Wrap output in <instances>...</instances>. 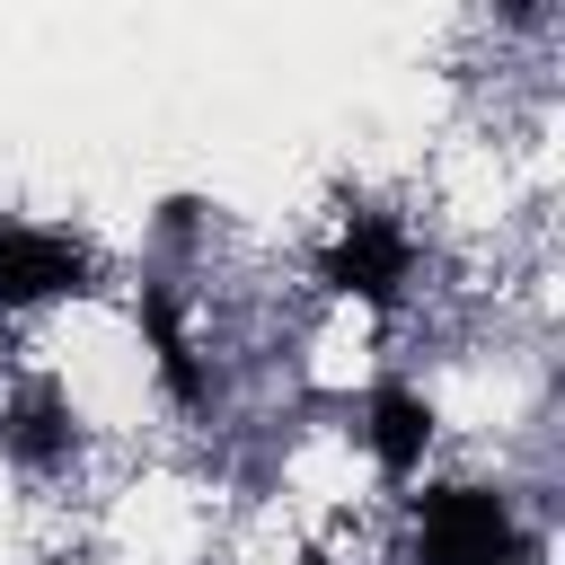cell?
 Instances as JSON below:
<instances>
[{
    "label": "cell",
    "mask_w": 565,
    "mask_h": 565,
    "mask_svg": "<svg viewBox=\"0 0 565 565\" xmlns=\"http://www.w3.org/2000/svg\"><path fill=\"white\" fill-rule=\"evenodd\" d=\"M327 282L353 291V300H397V282H406V230L388 212H353L335 230V247H327Z\"/></svg>",
    "instance_id": "cell-3"
},
{
    "label": "cell",
    "mask_w": 565,
    "mask_h": 565,
    "mask_svg": "<svg viewBox=\"0 0 565 565\" xmlns=\"http://www.w3.org/2000/svg\"><path fill=\"white\" fill-rule=\"evenodd\" d=\"M62 291H88V256L53 230H18L0 221V309H26V300H62Z\"/></svg>",
    "instance_id": "cell-2"
},
{
    "label": "cell",
    "mask_w": 565,
    "mask_h": 565,
    "mask_svg": "<svg viewBox=\"0 0 565 565\" xmlns=\"http://www.w3.org/2000/svg\"><path fill=\"white\" fill-rule=\"evenodd\" d=\"M424 441H433V406L415 388H380L371 397V459H380V477H415Z\"/></svg>",
    "instance_id": "cell-5"
},
{
    "label": "cell",
    "mask_w": 565,
    "mask_h": 565,
    "mask_svg": "<svg viewBox=\"0 0 565 565\" xmlns=\"http://www.w3.org/2000/svg\"><path fill=\"white\" fill-rule=\"evenodd\" d=\"M521 530L503 512V494L486 486H441L415 503V565H512Z\"/></svg>",
    "instance_id": "cell-1"
},
{
    "label": "cell",
    "mask_w": 565,
    "mask_h": 565,
    "mask_svg": "<svg viewBox=\"0 0 565 565\" xmlns=\"http://www.w3.org/2000/svg\"><path fill=\"white\" fill-rule=\"evenodd\" d=\"M0 441H9L26 468L62 459V450H71V406H62V388H53V380H26V388H18V406L0 415Z\"/></svg>",
    "instance_id": "cell-4"
},
{
    "label": "cell",
    "mask_w": 565,
    "mask_h": 565,
    "mask_svg": "<svg viewBox=\"0 0 565 565\" xmlns=\"http://www.w3.org/2000/svg\"><path fill=\"white\" fill-rule=\"evenodd\" d=\"M141 327L159 335V380H168V388L194 406V397H203V371H194V353H185V335H177V309H168V291H150V300H141Z\"/></svg>",
    "instance_id": "cell-6"
}]
</instances>
